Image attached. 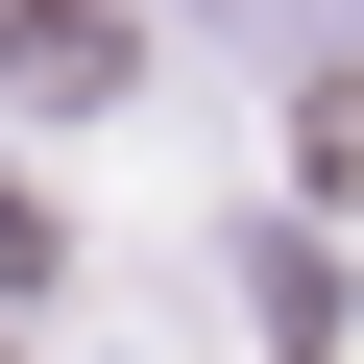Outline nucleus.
Instances as JSON below:
<instances>
[{"mask_svg":"<svg viewBox=\"0 0 364 364\" xmlns=\"http://www.w3.org/2000/svg\"><path fill=\"white\" fill-rule=\"evenodd\" d=\"M0 73H25V97H122V25H97V0H25Z\"/></svg>","mask_w":364,"mask_h":364,"instance_id":"1","label":"nucleus"},{"mask_svg":"<svg viewBox=\"0 0 364 364\" xmlns=\"http://www.w3.org/2000/svg\"><path fill=\"white\" fill-rule=\"evenodd\" d=\"M316 170H340V195H364V73H340V97H316Z\"/></svg>","mask_w":364,"mask_h":364,"instance_id":"2","label":"nucleus"}]
</instances>
